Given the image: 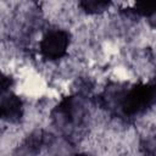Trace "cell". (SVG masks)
I'll return each instance as SVG.
<instances>
[{
  "label": "cell",
  "instance_id": "ba28073f",
  "mask_svg": "<svg viewBox=\"0 0 156 156\" xmlns=\"http://www.w3.org/2000/svg\"><path fill=\"white\" fill-rule=\"evenodd\" d=\"M134 12L143 17H152L156 15V0L136 1L134 5Z\"/></svg>",
  "mask_w": 156,
  "mask_h": 156
},
{
  "label": "cell",
  "instance_id": "6da1fadb",
  "mask_svg": "<svg viewBox=\"0 0 156 156\" xmlns=\"http://www.w3.org/2000/svg\"><path fill=\"white\" fill-rule=\"evenodd\" d=\"M101 104L124 117L143 115L156 104V78L150 83H139L130 88L107 89L101 95Z\"/></svg>",
  "mask_w": 156,
  "mask_h": 156
},
{
  "label": "cell",
  "instance_id": "3957f363",
  "mask_svg": "<svg viewBox=\"0 0 156 156\" xmlns=\"http://www.w3.org/2000/svg\"><path fill=\"white\" fill-rule=\"evenodd\" d=\"M71 35L67 30L61 28H54L45 33L39 43L40 55L49 60L55 61L63 57L69 46Z\"/></svg>",
  "mask_w": 156,
  "mask_h": 156
},
{
  "label": "cell",
  "instance_id": "52a82bcc",
  "mask_svg": "<svg viewBox=\"0 0 156 156\" xmlns=\"http://www.w3.org/2000/svg\"><path fill=\"white\" fill-rule=\"evenodd\" d=\"M111 5L110 1H101V0H84L79 2V6L87 13H101L108 9Z\"/></svg>",
  "mask_w": 156,
  "mask_h": 156
},
{
  "label": "cell",
  "instance_id": "277c9868",
  "mask_svg": "<svg viewBox=\"0 0 156 156\" xmlns=\"http://www.w3.org/2000/svg\"><path fill=\"white\" fill-rule=\"evenodd\" d=\"M0 113L4 121L9 123H17L23 116L22 100L10 91L4 93L0 104Z\"/></svg>",
  "mask_w": 156,
  "mask_h": 156
},
{
  "label": "cell",
  "instance_id": "9c48e42d",
  "mask_svg": "<svg viewBox=\"0 0 156 156\" xmlns=\"http://www.w3.org/2000/svg\"><path fill=\"white\" fill-rule=\"evenodd\" d=\"M73 156H91V155L85 154V152H79V154H76V155H73Z\"/></svg>",
  "mask_w": 156,
  "mask_h": 156
},
{
  "label": "cell",
  "instance_id": "8992f818",
  "mask_svg": "<svg viewBox=\"0 0 156 156\" xmlns=\"http://www.w3.org/2000/svg\"><path fill=\"white\" fill-rule=\"evenodd\" d=\"M140 151L144 156H156V128L141 136Z\"/></svg>",
  "mask_w": 156,
  "mask_h": 156
},
{
  "label": "cell",
  "instance_id": "5b68a950",
  "mask_svg": "<svg viewBox=\"0 0 156 156\" xmlns=\"http://www.w3.org/2000/svg\"><path fill=\"white\" fill-rule=\"evenodd\" d=\"M48 134L43 130L30 133L15 150L13 156H37L41 149L48 144Z\"/></svg>",
  "mask_w": 156,
  "mask_h": 156
},
{
  "label": "cell",
  "instance_id": "7a4b0ae2",
  "mask_svg": "<svg viewBox=\"0 0 156 156\" xmlns=\"http://www.w3.org/2000/svg\"><path fill=\"white\" fill-rule=\"evenodd\" d=\"M85 108L80 99L77 96L65 98L52 111V121L55 126L65 132L73 133L80 128L85 122Z\"/></svg>",
  "mask_w": 156,
  "mask_h": 156
}]
</instances>
